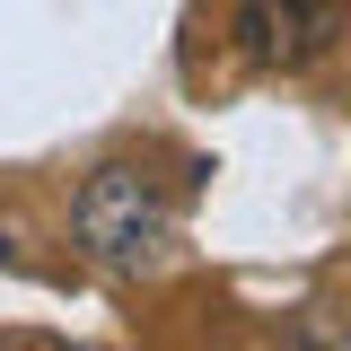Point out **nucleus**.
<instances>
[{"mask_svg": "<svg viewBox=\"0 0 351 351\" xmlns=\"http://www.w3.org/2000/svg\"><path fill=\"white\" fill-rule=\"evenodd\" d=\"M290 351H351V334H334V325H325V316L307 307L299 325H290Z\"/></svg>", "mask_w": 351, "mask_h": 351, "instance_id": "nucleus-3", "label": "nucleus"}, {"mask_svg": "<svg viewBox=\"0 0 351 351\" xmlns=\"http://www.w3.org/2000/svg\"><path fill=\"white\" fill-rule=\"evenodd\" d=\"M71 228H80L88 263H106V272H158L176 255V202H167V184L149 167H132V158H106L80 184Z\"/></svg>", "mask_w": 351, "mask_h": 351, "instance_id": "nucleus-1", "label": "nucleus"}, {"mask_svg": "<svg viewBox=\"0 0 351 351\" xmlns=\"http://www.w3.org/2000/svg\"><path fill=\"white\" fill-rule=\"evenodd\" d=\"M0 255H9V237H0Z\"/></svg>", "mask_w": 351, "mask_h": 351, "instance_id": "nucleus-4", "label": "nucleus"}, {"mask_svg": "<svg viewBox=\"0 0 351 351\" xmlns=\"http://www.w3.org/2000/svg\"><path fill=\"white\" fill-rule=\"evenodd\" d=\"M351 36V0H246L237 9V44L263 71H307Z\"/></svg>", "mask_w": 351, "mask_h": 351, "instance_id": "nucleus-2", "label": "nucleus"}]
</instances>
